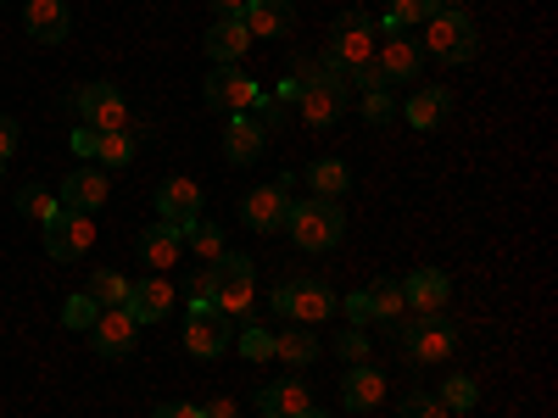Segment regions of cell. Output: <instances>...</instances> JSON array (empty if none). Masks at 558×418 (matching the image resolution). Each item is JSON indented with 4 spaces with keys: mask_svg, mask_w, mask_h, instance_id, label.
I'll return each instance as SVG.
<instances>
[{
    "mask_svg": "<svg viewBox=\"0 0 558 418\" xmlns=\"http://www.w3.org/2000/svg\"><path fill=\"white\" fill-rule=\"evenodd\" d=\"M418 28H425V39H418V51H430V57H436V62H447V67H463V62H475V51H481L475 17L463 12V7H447V12L425 17Z\"/></svg>",
    "mask_w": 558,
    "mask_h": 418,
    "instance_id": "obj_1",
    "label": "cell"
},
{
    "mask_svg": "<svg viewBox=\"0 0 558 418\" xmlns=\"http://www.w3.org/2000/svg\"><path fill=\"white\" fill-rule=\"evenodd\" d=\"M286 235L302 246V251H336L341 235H347V212L336 201H291V218H286Z\"/></svg>",
    "mask_w": 558,
    "mask_h": 418,
    "instance_id": "obj_2",
    "label": "cell"
},
{
    "mask_svg": "<svg viewBox=\"0 0 558 418\" xmlns=\"http://www.w3.org/2000/svg\"><path fill=\"white\" fill-rule=\"evenodd\" d=\"M296 112H302L307 128H336V123L347 118V78H341V67H336L330 57H324V62L313 67V78L302 84Z\"/></svg>",
    "mask_w": 558,
    "mask_h": 418,
    "instance_id": "obj_3",
    "label": "cell"
},
{
    "mask_svg": "<svg viewBox=\"0 0 558 418\" xmlns=\"http://www.w3.org/2000/svg\"><path fill=\"white\" fill-rule=\"evenodd\" d=\"M213 273V302L223 318H246L252 302H257V273H252V257H235V251H223L207 262Z\"/></svg>",
    "mask_w": 558,
    "mask_h": 418,
    "instance_id": "obj_4",
    "label": "cell"
},
{
    "mask_svg": "<svg viewBox=\"0 0 558 418\" xmlns=\"http://www.w3.org/2000/svg\"><path fill=\"white\" fill-rule=\"evenodd\" d=\"M397 323V341L408 346L413 362H441L458 352V323L441 312H413V318H391Z\"/></svg>",
    "mask_w": 558,
    "mask_h": 418,
    "instance_id": "obj_5",
    "label": "cell"
},
{
    "mask_svg": "<svg viewBox=\"0 0 558 418\" xmlns=\"http://www.w3.org/2000/svg\"><path fill=\"white\" fill-rule=\"evenodd\" d=\"M368 57H375V17L357 12V7H347V12L330 23V62L347 73V67H357V62H368Z\"/></svg>",
    "mask_w": 558,
    "mask_h": 418,
    "instance_id": "obj_6",
    "label": "cell"
},
{
    "mask_svg": "<svg viewBox=\"0 0 558 418\" xmlns=\"http://www.w3.org/2000/svg\"><path fill=\"white\" fill-rule=\"evenodd\" d=\"M291 173L279 179V184H257V190H246V201H241V218H246V229H257V235H279L286 229V218H291Z\"/></svg>",
    "mask_w": 558,
    "mask_h": 418,
    "instance_id": "obj_7",
    "label": "cell"
},
{
    "mask_svg": "<svg viewBox=\"0 0 558 418\" xmlns=\"http://www.w3.org/2000/svg\"><path fill=\"white\" fill-rule=\"evenodd\" d=\"M89 246H96V218L89 212H57L51 223H45V257H57V262H73L84 257Z\"/></svg>",
    "mask_w": 558,
    "mask_h": 418,
    "instance_id": "obj_8",
    "label": "cell"
},
{
    "mask_svg": "<svg viewBox=\"0 0 558 418\" xmlns=\"http://www.w3.org/2000/svg\"><path fill=\"white\" fill-rule=\"evenodd\" d=\"M257 96H263L257 78L241 73V67H213V78L202 84V101H207L213 112H229V118H235V112H252Z\"/></svg>",
    "mask_w": 558,
    "mask_h": 418,
    "instance_id": "obj_9",
    "label": "cell"
},
{
    "mask_svg": "<svg viewBox=\"0 0 558 418\" xmlns=\"http://www.w3.org/2000/svg\"><path fill=\"white\" fill-rule=\"evenodd\" d=\"M274 312H286L296 323H318V318H330L336 312V291L324 285V279H302V285H279L274 296Z\"/></svg>",
    "mask_w": 558,
    "mask_h": 418,
    "instance_id": "obj_10",
    "label": "cell"
},
{
    "mask_svg": "<svg viewBox=\"0 0 558 418\" xmlns=\"http://www.w3.org/2000/svg\"><path fill=\"white\" fill-rule=\"evenodd\" d=\"M73 107H78V118H84L89 128H96V134H112V128H123V123H129L123 89H118V84H107V78L84 84L78 96H73Z\"/></svg>",
    "mask_w": 558,
    "mask_h": 418,
    "instance_id": "obj_11",
    "label": "cell"
},
{
    "mask_svg": "<svg viewBox=\"0 0 558 418\" xmlns=\"http://www.w3.org/2000/svg\"><path fill=\"white\" fill-rule=\"evenodd\" d=\"M107 196H112L107 168H73V173L62 179V190H57V201H62L68 212H101Z\"/></svg>",
    "mask_w": 558,
    "mask_h": 418,
    "instance_id": "obj_12",
    "label": "cell"
},
{
    "mask_svg": "<svg viewBox=\"0 0 558 418\" xmlns=\"http://www.w3.org/2000/svg\"><path fill=\"white\" fill-rule=\"evenodd\" d=\"M184 352L202 357V362L223 357L229 352V318L218 307L213 312H191V318H184Z\"/></svg>",
    "mask_w": 558,
    "mask_h": 418,
    "instance_id": "obj_13",
    "label": "cell"
},
{
    "mask_svg": "<svg viewBox=\"0 0 558 418\" xmlns=\"http://www.w3.org/2000/svg\"><path fill=\"white\" fill-rule=\"evenodd\" d=\"M134 330H140V323L123 312V307H101L96 312V323H89V346H96L101 357H129L134 352Z\"/></svg>",
    "mask_w": 558,
    "mask_h": 418,
    "instance_id": "obj_14",
    "label": "cell"
},
{
    "mask_svg": "<svg viewBox=\"0 0 558 418\" xmlns=\"http://www.w3.org/2000/svg\"><path fill=\"white\" fill-rule=\"evenodd\" d=\"M157 212H162V223H173V229L196 223V218H202V184H196V179H162V184H157Z\"/></svg>",
    "mask_w": 558,
    "mask_h": 418,
    "instance_id": "obj_15",
    "label": "cell"
},
{
    "mask_svg": "<svg viewBox=\"0 0 558 418\" xmlns=\"http://www.w3.org/2000/svg\"><path fill=\"white\" fill-rule=\"evenodd\" d=\"M447 296H452V279H447L441 268H413V273L402 279V302H408V312H441Z\"/></svg>",
    "mask_w": 558,
    "mask_h": 418,
    "instance_id": "obj_16",
    "label": "cell"
},
{
    "mask_svg": "<svg viewBox=\"0 0 558 418\" xmlns=\"http://www.w3.org/2000/svg\"><path fill=\"white\" fill-rule=\"evenodd\" d=\"M241 23H246L252 39H286L296 28V7H291V0H246Z\"/></svg>",
    "mask_w": 558,
    "mask_h": 418,
    "instance_id": "obj_17",
    "label": "cell"
},
{
    "mask_svg": "<svg viewBox=\"0 0 558 418\" xmlns=\"http://www.w3.org/2000/svg\"><path fill=\"white\" fill-rule=\"evenodd\" d=\"M246 51H252L246 23H241V17H213V28H207V57H213V67H235Z\"/></svg>",
    "mask_w": 558,
    "mask_h": 418,
    "instance_id": "obj_18",
    "label": "cell"
},
{
    "mask_svg": "<svg viewBox=\"0 0 558 418\" xmlns=\"http://www.w3.org/2000/svg\"><path fill=\"white\" fill-rule=\"evenodd\" d=\"M28 34L39 45H62L73 34V12H68V0H28V12H23Z\"/></svg>",
    "mask_w": 558,
    "mask_h": 418,
    "instance_id": "obj_19",
    "label": "cell"
},
{
    "mask_svg": "<svg viewBox=\"0 0 558 418\" xmlns=\"http://www.w3.org/2000/svg\"><path fill=\"white\" fill-rule=\"evenodd\" d=\"M168 307H173V285H168L162 273H157V279H140V285L129 291V302H123V312H129L134 323H162Z\"/></svg>",
    "mask_w": 558,
    "mask_h": 418,
    "instance_id": "obj_20",
    "label": "cell"
},
{
    "mask_svg": "<svg viewBox=\"0 0 558 418\" xmlns=\"http://www.w3.org/2000/svg\"><path fill=\"white\" fill-rule=\"evenodd\" d=\"M134 251L146 257V268H157V273H168L179 257H184V241H179V229L173 223H151V229H140V241H134Z\"/></svg>",
    "mask_w": 558,
    "mask_h": 418,
    "instance_id": "obj_21",
    "label": "cell"
},
{
    "mask_svg": "<svg viewBox=\"0 0 558 418\" xmlns=\"http://www.w3.org/2000/svg\"><path fill=\"white\" fill-rule=\"evenodd\" d=\"M263 146H268V134H263V123L252 112H235V118L223 123V157L229 162H257Z\"/></svg>",
    "mask_w": 558,
    "mask_h": 418,
    "instance_id": "obj_22",
    "label": "cell"
},
{
    "mask_svg": "<svg viewBox=\"0 0 558 418\" xmlns=\"http://www.w3.org/2000/svg\"><path fill=\"white\" fill-rule=\"evenodd\" d=\"M375 62L386 67V78H391V84L425 73V51H418V39H413V34H391V39L380 45V51H375Z\"/></svg>",
    "mask_w": 558,
    "mask_h": 418,
    "instance_id": "obj_23",
    "label": "cell"
},
{
    "mask_svg": "<svg viewBox=\"0 0 558 418\" xmlns=\"http://www.w3.org/2000/svg\"><path fill=\"white\" fill-rule=\"evenodd\" d=\"M341 402H347L352 413L380 407V402H386V374H380L375 362H357V368H347V380H341Z\"/></svg>",
    "mask_w": 558,
    "mask_h": 418,
    "instance_id": "obj_24",
    "label": "cell"
},
{
    "mask_svg": "<svg viewBox=\"0 0 558 418\" xmlns=\"http://www.w3.org/2000/svg\"><path fill=\"white\" fill-rule=\"evenodd\" d=\"M307 407H313V391H307L302 380H279V385H268L263 402H257L263 418H302Z\"/></svg>",
    "mask_w": 558,
    "mask_h": 418,
    "instance_id": "obj_25",
    "label": "cell"
},
{
    "mask_svg": "<svg viewBox=\"0 0 558 418\" xmlns=\"http://www.w3.org/2000/svg\"><path fill=\"white\" fill-rule=\"evenodd\" d=\"M447 112H452V96H447L441 84L413 89V96H408V107H402V118H408L413 128H436V123H447Z\"/></svg>",
    "mask_w": 558,
    "mask_h": 418,
    "instance_id": "obj_26",
    "label": "cell"
},
{
    "mask_svg": "<svg viewBox=\"0 0 558 418\" xmlns=\"http://www.w3.org/2000/svg\"><path fill=\"white\" fill-rule=\"evenodd\" d=\"M307 184H313V196L336 201V196H347V190H352V168H347L341 157H318V162L307 168Z\"/></svg>",
    "mask_w": 558,
    "mask_h": 418,
    "instance_id": "obj_27",
    "label": "cell"
},
{
    "mask_svg": "<svg viewBox=\"0 0 558 418\" xmlns=\"http://www.w3.org/2000/svg\"><path fill=\"white\" fill-rule=\"evenodd\" d=\"M318 352H324V346L313 341L307 323H296V330H286V335H274V357H286V362H296V368H307Z\"/></svg>",
    "mask_w": 558,
    "mask_h": 418,
    "instance_id": "obj_28",
    "label": "cell"
},
{
    "mask_svg": "<svg viewBox=\"0 0 558 418\" xmlns=\"http://www.w3.org/2000/svg\"><path fill=\"white\" fill-rule=\"evenodd\" d=\"M179 241L191 246L196 257H207V262H213V257H223V229H218V223H207V218L184 223V229H179Z\"/></svg>",
    "mask_w": 558,
    "mask_h": 418,
    "instance_id": "obj_29",
    "label": "cell"
},
{
    "mask_svg": "<svg viewBox=\"0 0 558 418\" xmlns=\"http://www.w3.org/2000/svg\"><path fill=\"white\" fill-rule=\"evenodd\" d=\"M129 291H134V279H123L118 268H96V273H89V296H96L101 307H123Z\"/></svg>",
    "mask_w": 558,
    "mask_h": 418,
    "instance_id": "obj_30",
    "label": "cell"
},
{
    "mask_svg": "<svg viewBox=\"0 0 558 418\" xmlns=\"http://www.w3.org/2000/svg\"><path fill=\"white\" fill-rule=\"evenodd\" d=\"M17 212H28L34 223H51L62 212V201L45 190V184H23V190H17Z\"/></svg>",
    "mask_w": 558,
    "mask_h": 418,
    "instance_id": "obj_31",
    "label": "cell"
},
{
    "mask_svg": "<svg viewBox=\"0 0 558 418\" xmlns=\"http://www.w3.org/2000/svg\"><path fill=\"white\" fill-rule=\"evenodd\" d=\"M368 307H375V318H402L408 312V302H402V285L397 279H375V285H368Z\"/></svg>",
    "mask_w": 558,
    "mask_h": 418,
    "instance_id": "obj_32",
    "label": "cell"
},
{
    "mask_svg": "<svg viewBox=\"0 0 558 418\" xmlns=\"http://www.w3.org/2000/svg\"><path fill=\"white\" fill-rule=\"evenodd\" d=\"M436 396H441V407H447V413H470V407L481 402V385H475L470 374H452Z\"/></svg>",
    "mask_w": 558,
    "mask_h": 418,
    "instance_id": "obj_33",
    "label": "cell"
},
{
    "mask_svg": "<svg viewBox=\"0 0 558 418\" xmlns=\"http://www.w3.org/2000/svg\"><path fill=\"white\" fill-rule=\"evenodd\" d=\"M397 418H452V413L441 407L436 391H408V396L397 402Z\"/></svg>",
    "mask_w": 558,
    "mask_h": 418,
    "instance_id": "obj_34",
    "label": "cell"
},
{
    "mask_svg": "<svg viewBox=\"0 0 558 418\" xmlns=\"http://www.w3.org/2000/svg\"><path fill=\"white\" fill-rule=\"evenodd\" d=\"M330 346H336V357H341L347 368H357V362H368V352H375V346H368V335L357 330V323H352V330H341V335H336Z\"/></svg>",
    "mask_w": 558,
    "mask_h": 418,
    "instance_id": "obj_35",
    "label": "cell"
},
{
    "mask_svg": "<svg viewBox=\"0 0 558 418\" xmlns=\"http://www.w3.org/2000/svg\"><path fill=\"white\" fill-rule=\"evenodd\" d=\"M418 23H425V12H418V0H391L386 17H380V28H386V34H408V28H418Z\"/></svg>",
    "mask_w": 558,
    "mask_h": 418,
    "instance_id": "obj_36",
    "label": "cell"
},
{
    "mask_svg": "<svg viewBox=\"0 0 558 418\" xmlns=\"http://www.w3.org/2000/svg\"><path fill=\"white\" fill-rule=\"evenodd\" d=\"M352 89H363V96H368V89H391V78H386V67L375 62V57H368V62H357V67H347L341 73Z\"/></svg>",
    "mask_w": 558,
    "mask_h": 418,
    "instance_id": "obj_37",
    "label": "cell"
},
{
    "mask_svg": "<svg viewBox=\"0 0 558 418\" xmlns=\"http://www.w3.org/2000/svg\"><path fill=\"white\" fill-rule=\"evenodd\" d=\"M129 157H134V139H129L123 128L101 134V146H96V162H101V168H118V162H129Z\"/></svg>",
    "mask_w": 558,
    "mask_h": 418,
    "instance_id": "obj_38",
    "label": "cell"
},
{
    "mask_svg": "<svg viewBox=\"0 0 558 418\" xmlns=\"http://www.w3.org/2000/svg\"><path fill=\"white\" fill-rule=\"evenodd\" d=\"M96 312H101V302L96 296H68V307H62V323H68V330H89V323H96Z\"/></svg>",
    "mask_w": 558,
    "mask_h": 418,
    "instance_id": "obj_39",
    "label": "cell"
},
{
    "mask_svg": "<svg viewBox=\"0 0 558 418\" xmlns=\"http://www.w3.org/2000/svg\"><path fill=\"white\" fill-rule=\"evenodd\" d=\"M184 307H191V312H213V307H218V302H213V273H207V268L191 279V285H184Z\"/></svg>",
    "mask_w": 558,
    "mask_h": 418,
    "instance_id": "obj_40",
    "label": "cell"
},
{
    "mask_svg": "<svg viewBox=\"0 0 558 418\" xmlns=\"http://www.w3.org/2000/svg\"><path fill=\"white\" fill-rule=\"evenodd\" d=\"M241 357H246V362H268V357H274V335L252 323V330L241 335Z\"/></svg>",
    "mask_w": 558,
    "mask_h": 418,
    "instance_id": "obj_41",
    "label": "cell"
},
{
    "mask_svg": "<svg viewBox=\"0 0 558 418\" xmlns=\"http://www.w3.org/2000/svg\"><path fill=\"white\" fill-rule=\"evenodd\" d=\"M397 101H391V89H368L363 96V123H391Z\"/></svg>",
    "mask_w": 558,
    "mask_h": 418,
    "instance_id": "obj_42",
    "label": "cell"
},
{
    "mask_svg": "<svg viewBox=\"0 0 558 418\" xmlns=\"http://www.w3.org/2000/svg\"><path fill=\"white\" fill-rule=\"evenodd\" d=\"M68 146H73V157H78V162H96V146H101V134L89 128V123H78V128H73V139H68Z\"/></svg>",
    "mask_w": 558,
    "mask_h": 418,
    "instance_id": "obj_43",
    "label": "cell"
},
{
    "mask_svg": "<svg viewBox=\"0 0 558 418\" xmlns=\"http://www.w3.org/2000/svg\"><path fill=\"white\" fill-rule=\"evenodd\" d=\"M17 139H23L17 118H7V112H0V162H12V151H17Z\"/></svg>",
    "mask_w": 558,
    "mask_h": 418,
    "instance_id": "obj_44",
    "label": "cell"
},
{
    "mask_svg": "<svg viewBox=\"0 0 558 418\" xmlns=\"http://www.w3.org/2000/svg\"><path fill=\"white\" fill-rule=\"evenodd\" d=\"M151 418H207V413H202L196 402H162V407H157Z\"/></svg>",
    "mask_w": 558,
    "mask_h": 418,
    "instance_id": "obj_45",
    "label": "cell"
},
{
    "mask_svg": "<svg viewBox=\"0 0 558 418\" xmlns=\"http://www.w3.org/2000/svg\"><path fill=\"white\" fill-rule=\"evenodd\" d=\"M347 318H352V323H368V318H375V307H368V291H352V296H347Z\"/></svg>",
    "mask_w": 558,
    "mask_h": 418,
    "instance_id": "obj_46",
    "label": "cell"
},
{
    "mask_svg": "<svg viewBox=\"0 0 558 418\" xmlns=\"http://www.w3.org/2000/svg\"><path fill=\"white\" fill-rule=\"evenodd\" d=\"M246 0H213V17H241Z\"/></svg>",
    "mask_w": 558,
    "mask_h": 418,
    "instance_id": "obj_47",
    "label": "cell"
},
{
    "mask_svg": "<svg viewBox=\"0 0 558 418\" xmlns=\"http://www.w3.org/2000/svg\"><path fill=\"white\" fill-rule=\"evenodd\" d=\"M202 413H207V418H235V402H229V396H218V402H207Z\"/></svg>",
    "mask_w": 558,
    "mask_h": 418,
    "instance_id": "obj_48",
    "label": "cell"
},
{
    "mask_svg": "<svg viewBox=\"0 0 558 418\" xmlns=\"http://www.w3.org/2000/svg\"><path fill=\"white\" fill-rule=\"evenodd\" d=\"M452 7V0H418V12H425V17H436V12H447Z\"/></svg>",
    "mask_w": 558,
    "mask_h": 418,
    "instance_id": "obj_49",
    "label": "cell"
},
{
    "mask_svg": "<svg viewBox=\"0 0 558 418\" xmlns=\"http://www.w3.org/2000/svg\"><path fill=\"white\" fill-rule=\"evenodd\" d=\"M302 418H336V413H318V407H307V413H302Z\"/></svg>",
    "mask_w": 558,
    "mask_h": 418,
    "instance_id": "obj_50",
    "label": "cell"
},
{
    "mask_svg": "<svg viewBox=\"0 0 558 418\" xmlns=\"http://www.w3.org/2000/svg\"><path fill=\"white\" fill-rule=\"evenodd\" d=\"M0 7H7V0H0Z\"/></svg>",
    "mask_w": 558,
    "mask_h": 418,
    "instance_id": "obj_51",
    "label": "cell"
}]
</instances>
